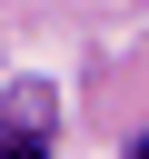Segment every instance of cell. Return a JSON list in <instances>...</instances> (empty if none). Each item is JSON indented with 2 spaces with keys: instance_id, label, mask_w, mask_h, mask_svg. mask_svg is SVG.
<instances>
[{
  "instance_id": "cell-1",
  "label": "cell",
  "mask_w": 149,
  "mask_h": 159,
  "mask_svg": "<svg viewBox=\"0 0 149 159\" xmlns=\"http://www.w3.org/2000/svg\"><path fill=\"white\" fill-rule=\"evenodd\" d=\"M0 159H50V149H40V139H0Z\"/></svg>"
},
{
  "instance_id": "cell-2",
  "label": "cell",
  "mask_w": 149,
  "mask_h": 159,
  "mask_svg": "<svg viewBox=\"0 0 149 159\" xmlns=\"http://www.w3.org/2000/svg\"><path fill=\"white\" fill-rule=\"evenodd\" d=\"M139 159H149V129H139Z\"/></svg>"
}]
</instances>
